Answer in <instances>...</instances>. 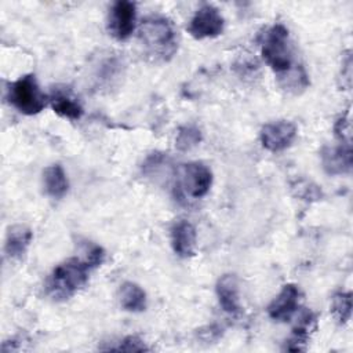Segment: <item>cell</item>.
Listing matches in <instances>:
<instances>
[{
    "label": "cell",
    "instance_id": "1",
    "mask_svg": "<svg viewBox=\"0 0 353 353\" xmlns=\"http://www.w3.org/2000/svg\"><path fill=\"white\" fill-rule=\"evenodd\" d=\"M91 265L83 256H72L54 268L46 290L55 301H65L73 296L88 281Z\"/></svg>",
    "mask_w": 353,
    "mask_h": 353
},
{
    "label": "cell",
    "instance_id": "2",
    "mask_svg": "<svg viewBox=\"0 0 353 353\" xmlns=\"http://www.w3.org/2000/svg\"><path fill=\"white\" fill-rule=\"evenodd\" d=\"M139 41L152 57L167 61L178 48L176 32L170 19L164 17H149L139 26Z\"/></svg>",
    "mask_w": 353,
    "mask_h": 353
},
{
    "label": "cell",
    "instance_id": "3",
    "mask_svg": "<svg viewBox=\"0 0 353 353\" xmlns=\"http://www.w3.org/2000/svg\"><path fill=\"white\" fill-rule=\"evenodd\" d=\"M261 51L265 62L279 76V80H283L301 66L294 62L288 29L281 23H276L266 30Z\"/></svg>",
    "mask_w": 353,
    "mask_h": 353
},
{
    "label": "cell",
    "instance_id": "4",
    "mask_svg": "<svg viewBox=\"0 0 353 353\" xmlns=\"http://www.w3.org/2000/svg\"><path fill=\"white\" fill-rule=\"evenodd\" d=\"M8 101L26 116H34L46 108V97L34 74H25L11 83L8 85Z\"/></svg>",
    "mask_w": 353,
    "mask_h": 353
},
{
    "label": "cell",
    "instance_id": "5",
    "mask_svg": "<svg viewBox=\"0 0 353 353\" xmlns=\"http://www.w3.org/2000/svg\"><path fill=\"white\" fill-rule=\"evenodd\" d=\"M135 22L137 7L132 1L119 0L112 6L108 19V29L116 40H127L134 33Z\"/></svg>",
    "mask_w": 353,
    "mask_h": 353
},
{
    "label": "cell",
    "instance_id": "6",
    "mask_svg": "<svg viewBox=\"0 0 353 353\" xmlns=\"http://www.w3.org/2000/svg\"><path fill=\"white\" fill-rule=\"evenodd\" d=\"M223 25L225 21L219 10L211 4H204L194 12L188 30L194 39L203 40L219 36L223 30Z\"/></svg>",
    "mask_w": 353,
    "mask_h": 353
},
{
    "label": "cell",
    "instance_id": "7",
    "mask_svg": "<svg viewBox=\"0 0 353 353\" xmlns=\"http://www.w3.org/2000/svg\"><path fill=\"white\" fill-rule=\"evenodd\" d=\"M181 185L188 196L192 199L204 197L212 185L211 170L199 161L188 163L182 165Z\"/></svg>",
    "mask_w": 353,
    "mask_h": 353
},
{
    "label": "cell",
    "instance_id": "8",
    "mask_svg": "<svg viewBox=\"0 0 353 353\" xmlns=\"http://www.w3.org/2000/svg\"><path fill=\"white\" fill-rule=\"evenodd\" d=\"M295 137L296 125L288 120L270 121L261 130V143L270 152H281L290 148Z\"/></svg>",
    "mask_w": 353,
    "mask_h": 353
},
{
    "label": "cell",
    "instance_id": "9",
    "mask_svg": "<svg viewBox=\"0 0 353 353\" xmlns=\"http://www.w3.org/2000/svg\"><path fill=\"white\" fill-rule=\"evenodd\" d=\"M301 291L295 284H285L281 291L268 306V314L270 319L285 323L292 319L299 307Z\"/></svg>",
    "mask_w": 353,
    "mask_h": 353
},
{
    "label": "cell",
    "instance_id": "10",
    "mask_svg": "<svg viewBox=\"0 0 353 353\" xmlns=\"http://www.w3.org/2000/svg\"><path fill=\"white\" fill-rule=\"evenodd\" d=\"M196 228L185 219L175 222L171 228V245L174 252L181 258H190L196 252Z\"/></svg>",
    "mask_w": 353,
    "mask_h": 353
},
{
    "label": "cell",
    "instance_id": "11",
    "mask_svg": "<svg viewBox=\"0 0 353 353\" xmlns=\"http://www.w3.org/2000/svg\"><path fill=\"white\" fill-rule=\"evenodd\" d=\"M323 168L330 175H341L350 172L352 168V148L350 143L339 146H325L321 150Z\"/></svg>",
    "mask_w": 353,
    "mask_h": 353
},
{
    "label": "cell",
    "instance_id": "12",
    "mask_svg": "<svg viewBox=\"0 0 353 353\" xmlns=\"http://www.w3.org/2000/svg\"><path fill=\"white\" fill-rule=\"evenodd\" d=\"M216 296L221 307L230 314H236L240 312V291H239V280L236 274H223L216 281Z\"/></svg>",
    "mask_w": 353,
    "mask_h": 353
},
{
    "label": "cell",
    "instance_id": "13",
    "mask_svg": "<svg viewBox=\"0 0 353 353\" xmlns=\"http://www.w3.org/2000/svg\"><path fill=\"white\" fill-rule=\"evenodd\" d=\"M33 233L25 225H14L8 229L4 243V252L10 259H21L30 245Z\"/></svg>",
    "mask_w": 353,
    "mask_h": 353
},
{
    "label": "cell",
    "instance_id": "14",
    "mask_svg": "<svg viewBox=\"0 0 353 353\" xmlns=\"http://www.w3.org/2000/svg\"><path fill=\"white\" fill-rule=\"evenodd\" d=\"M50 102L52 110L68 120H79L81 119L84 110L83 106L76 101V98L68 91V90H61L57 88L52 91L50 95Z\"/></svg>",
    "mask_w": 353,
    "mask_h": 353
},
{
    "label": "cell",
    "instance_id": "15",
    "mask_svg": "<svg viewBox=\"0 0 353 353\" xmlns=\"http://www.w3.org/2000/svg\"><path fill=\"white\" fill-rule=\"evenodd\" d=\"M314 321H316V316L313 314V312H310L309 309H303L298 316L296 324L292 328V336L288 341V345L285 346V349L292 352L303 350L307 342L310 330L314 325Z\"/></svg>",
    "mask_w": 353,
    "mask_h": 353
},
{
    "label": "cell",
    "instance_id": "16",
    "mask_svg": "<svg viewBox=\"0 0 353 353\" xmlns=\"http://www.w3.org/2000/svg\"><path fill=\"white\" fill-rule=\"evenodd\" d=\"M46 193L52 199H62L69 189V182L63 168L59 164L48 165L43 172Z\"/></svg>",
    "mask_w": 353,
    "mask_h": 353
},
{
    "label": "cell",
    "instance_id": "17",
    "mask_svg": "<svg viewBox=\"0 0 353 353\" xmlns=\"http://www.w3.org/2000/svg\"><path fill=\"white\" fill-rule=\"evenodd\" d=\"M120 303L127 312H143L146 309V294L138 284L125 281L120 287Z\"/></svg>",
    "mask_w": 353,
    "mask_h": 353
},
{
    "label": "cell",
    "instance_id": "18",
    "mask_svg": "<svg viewBox=\"0 0 353 353\" xmlns=\"http://www.w3.org/2000/svg\"><path fill=\"white\" fill-rule=\"evenodd\" d=\"M201 142V131L196 125H183L178 130L175 146L178 150L186 152Z\"/></svg>",
    "mask_w": 353,
    "mask_h": 353
},
{
    "label": "cell",
    "instance_id": "19",
    "mask_svg": "<svg viewBox=\"0 0 353 353\" xmlns=\"http://www.w3.org/2000/svg\"><path fill=\"white\" fill-rule=\"evenodd\" d=\"M331 310L339 323H347L352 316V294L336 292L331 301Z\"/></svg>",
    "mask_w": 353,
    "mask_h": 353
},
{
    "label": "cell",
    "instance_id": "20",
    "mask_svg": "<svg viewBox=\"0 0 353 353\" xmlns=\"http://www.w3.org/2000/svg\"><path fill=\"white\" fill-rule=\"evenodd\" d=\"M81 254L80 256H83L90 265L91 268H98L99 265H102V262L105 261V251L101 245L94 244L91 241H84L81 244Z\"/></svg>",
    "mask_w": 353,
    "mask_h": 353
},
{
    "label": "cell",
    "instance_id": "21",
    "mask_svg": "<svg viewBox=\"0 0 353 353\" xmlns=\"http://www.w3.org/2000/svg\"><path fill=\"white\" fill-rule=\"evenodd\" d=\"M112 350H123V352H145V350H149V347L143 343L142 339H139L138 336L135 335H130V336H125L119 346H113V347H109Z\"/></svg>",
    "mask_w": 353,
    "mask_h": 353
},
{
    "label": "cell",
    "instance_id": "22",
    "mask_svg": "<svg viewBox=\"0 0 353 353\" xmlns=\"http://www.w3.org/2000/svg\"><path fill=\"white\" fill-rule=\"evenodd\" d=\"M335 135L342 141V143H350V121L347 113L336 121Z\"/></svg>",
    "mask_w": 353,
    "mask_h": 353
}]
</instances>
